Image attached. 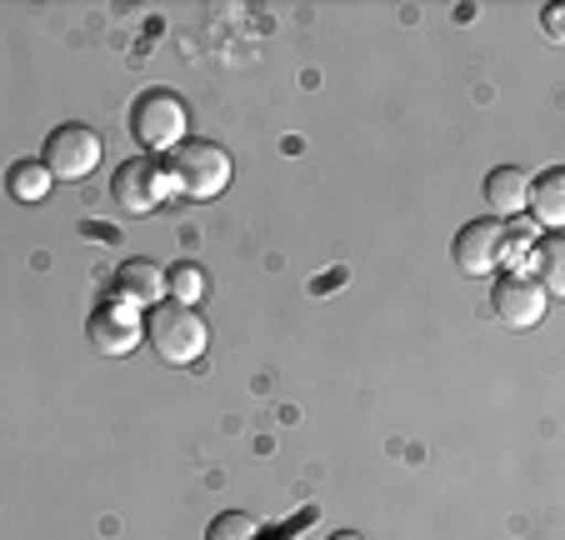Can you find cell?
Wrapping results in <instances>:
<instances>
[{
	"label": "cell",
	"mask_w": 565,
	"mask_h": 540,
	"mask_svg": "<svg viewBox=\"0 0 565 540\" xmlns=\"http://www.w3.org/2000/svg\"><path fill=\"white\" fill-rule=\"evenodd\" d=\"M146 340L166 366H195L211 346V326L195 306H181V300H160L146 316Z\"/></svg>",
	"instance_id": "1"
},
{
	"label": "cell",
	"mask_w": 565,
	"mask_h": 540,
	"mask_svg": "<svg viewBox=\"0 0 565 540\" xmlns=\"http://www.w3.org/2000/svg\"><path fill=\"white\" fill-rule=\"evenodd\" d=\"M171 195H185V201H215V195L231 186V156L211 140H181L171 150Z\"/></svg>",
	"instance_id": "2"
},
{
	"label": "cell",
	"mask_w": 565,
	"mask_h": 540,
	"mask_svg": "<svg viewBox=\"0 0 565 540\" xmlns=\"http://www.w3.org/2000/svg\"><path fill=\"white\" fill-rule=\"evenodd\" d=\"M185 126H191V116H185V100L175 96V91H166V85L146 91V96L130 106V136L140 140V150H146V156L175 150L185 140Z\"/></svg>",
	"instance_id": "3"
},
{
	"label": "cell",
	"mask_w": 565,
	"mask_h": 540,
	"mask_svg": "<svg viewBox=\"0 0 565 540\" xmlns=\"http://www.w3.org/2000/svg\"><path fill=\"white\" fill-rule=\"evenodd\" d=\"M110 195H116V205L126 215H150L166 205V195H171V176H166V166H160L156 156H136L116 170Z\"/></svg>",
	"instance_id": "4"
},
{
	"label": "cell",
	"mask_w": 565,
	"mask_h": 540,
	"mask_svg": "<svg viewBox=\"0 0 565 540\" xmlns=\"http://www.w3.org/2000/svg\"><path fill=\"white\" fill-rule=\"evenodd\" d=\"M456 265L466 276L486 280L495 276L501 265H511V225L505 221H470L456 235Z\"/></svg>",
	"instance_id": "5"
},
{
	"label": "cell",
	"mask_w": 565,
	"mask_h": 540,
	"mask_svg": "<svg viewBox=\"0 0 565 540\" xmlns=\"http://www.w3.org/2000/svg\"><path fill=\"white\" fill-rule=\"evenodd\" d=\"M41 166L51 170V180H86L100 166V136L90 126H55L45 136Z\"/></svg>",
	"instance_id": "6"
},
{
	"label": "cell",
	"mask_w": 565,
	"mask_h": 540,
	"mask_svg": "<svg viewBox=\"0 0 565 540\" xmlns=\"http://www.w3.org/2000/svg\"><path fill=\"white\" fill-rule=\"evenodd\" d=\"M545 306H551V296H545L541 280L525 276V271L501 276L491 290V316L501 320L505 330H535L545 320Z\"/></svg>",
	"instance_id": "7"
},
{
	"label": "cell",
	"mask_w": 565,
	"mask_h": 540,
	"mask_svg": "<svg viewBox=\"0 0 565 540\" xmlns=\"http://www.w3.org/2000/svg\"><path fill=\"white\" fill-rule=\"evenodd\" d=\"M86 336L90 346L100 350V356H130V350L140 346V316L130 300H100L96 310H90L86 320Z\"/></svg>",
	"instance_id": "8"
},
{
	"label": "cell",
	"mask_w": 565,
	"mask_h": 540,
	"mask_svg": "<svg viewBox=\"0 0 565 540\" xmlns=\"http://www.w3.org/2000/svg\"><path fill=\"white\" fill-rule=\"evenodd\" d=\"M116 290H120V300H130V306H146V310H156L160 300H166V271H160L156 261H126L116 271Z\"/></svg>",
	"instance_id": "9"
},
{
	"label": "cell",
	"mask_w": 565,
	"mask_h": 540,
	"mask_svg": "<svg viewBox=\"0 0 565 540\" xmlns=\"http://www.w3.org/2000/svg\"><path fill=\"white\" fill-rule=\"evenodd\" d=\"M531 205V176L515 166H495L486 176V211L491 215H521Z\"/></svg>",
	"instance_id": "10"
},
{
	"label": "cell",
	"mask_w": 565,
	"mask_h": 540,
	"mask_svg": "<svg viewBox=\"0 0 565 540\" xmlns=\"http://www.w3.org/2000/svg\"><path fill=\"white\" fill-rule=\"evenodd\" d=\"M531 211L545 231H561L565 225V170H545V176L531 180Z\"/></svg>",
	"instance_id": "11"
},
{
	"label": "cell",
	"mask_w": 565,
	"mask_h": 540,
	"mask_svg": "<svg viewBox=\"0 0 565 540\" xmlns=\"http://www.w3.org/2000/svg\"><path fill=\"white\" fill-rule=\"evenodd\" d=\"M45 191H51V170L41 166V160H15L11 166V195L25 205L45 201Z\"/></svg>",
	"instance_id": "12"
},
{
	"label": "cell",
	"mask_w": 565,
	"mask_h": 540,
	"mask_svg": "<svg viewBox=\"0 0 565 540\" xmlns=\"http://www.w3.org/2000/svg\"><path fill=\"white\" fill-rule=\"evenodd\" d=\"M535 265H541V290L545 296H561L565 290V245H561V235H545V241L535 245Z\"/></svg>",
	"instance_id": "13"
},
{
	"label": "cell",
	"mask_w": 565,
	"mask_h": 540,
	"mask_svg": "<svg viewBox=\"0 0 565 540\" xmlns=\"http://www.w3.org/2000/svg\"><path fill=\"white\" fill-rule=\"evenodd\" d=\"M205 540H260V520L246 516V510H225V516L211 520Z\"/></svg>",
	"instance_id": "14"
},
{
	"label": "cell",
	"mask_w": 565,
	"mask_h": 540,
	"mask_svg": "<svg viewBox=\"0 0 565 540\" xmlns=\"http://www.w3.org/2000/svg\"><path fill=\"white\" fill-rule=\"evenodd\" d=\"M166 290H171V300H181V306H195V300L205 296V276L195 265H175L171 276H166Z\"/></svg>",
	"instance_id": "15"
},
{
	"label": "cell",
	"mask_w": 565,
	"mask_h": 540,
	"mask_svg": "<svg viewBox=\"0 0 565 540\" xmlns=\"http://www.w3.org/2000/svg\"><path fill=\"white\" fill-rule=\"evenodd\" d=\"M545 35H551V41H565V25H561V6H545Z\"/></svg>",
	"instance_id": "16"
},
{
	"label": "cell",
	"mask_w": 565,
	"mask_h": 540,
	"mask_svg": "<svg viewBox=\"0 0 565 540\" xmlns=\"http://www.w3.org/2000/svg\"><path fill=\"white\" fill-rule=\"evenodd\" d=\"M326 540H371V536H361V530H335V536H326Z\"/></svg>",
	"instance_id": "17"
}]
</instances>
